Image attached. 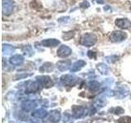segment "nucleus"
<instances>
[{
	"label": "nucleus",
	"instance_id": "obj_1",
	"mask_svg": "<svg viewBox=\"0 0 131 123\" xmlns=\"http://www.w3.org/2000/svg\"><path fill=\"white\" fill-rule=\"evenodd\" d=\"M97 38L95 35L93 34V33H87V34L82 35L80 40V44L84 45V46L91 47L97 43Z\"/></svg>",
	"mask_w": 131,
	"mask_h": 123
},
{
	"label": "nucleus",
	"instance_id": "obj_2",
	"mask_svg": "<svg viewBox=\"0 0 131 123\" xmlns=\"http://www.w3.org/2000/svg\"><path fill=\"white\" fill-rule=\"evenodd\" d=\"M89 113L88 108L83 106L75 105L72 107V116L75 118H81L87 116Z\"/></svg>",
	"mask_w": 131,
	"mask_h": 123
},
{
	"label": "nucleus",
	"instance_id": "obj_3",
	"mask_svg": "<svg viewBox=\"0 0 131 123\" xmlns=\"http://www.w3.org/2000/svg\"><path fill=\"white\" fill-rule=\"evenodd\" d=\"M3 13L4 16H9L12 13L14 3L12 0H3Z\"/></svg>",
	"mask_w": 131,
	"mask_h": 123
},
{
	"label": "nucleus",
	"instance_id": "obj_4",
	"mask_svg": "<svg viewBox=\"0 0 131 123\" xmlns=\"http://www.w3.org/2000/svg\"><path fill=\"white\" fill-rule=\"evenodd\" d=\"M60 80L61 83L67 86H74L78 82V78L73 75H64L61 77Z\"/></svg>",
	"mask_w": 131,
	"mask_h": 123
},
{
	"label": "nucleus",
	"instance_id": "obj_5",
	"mask_svg": "<svg viewBox=\"0 0 131 123\" xmlns=\"http://www.w3.org/2000/svg\"><path fill=\"white\" fill-rule=\"evenodd\" d=\"M41 86H42V85H41L38 80L30 82L26 88V94H31V93L38 92L41 89Z\"/></svg>",
	"mask_w": 131,
	"mask_h": 123
},
{
	"label": "nucleus",
	"instance_id": "obj_6",
	"mask_svg": "<svg viewBox=\"0 0 131 123\" xmlns=\"http://www.w3.org/2000/svg\"><path fill=\"white\" fill-rule=\"evenodd\" d=\"M126 38H127L126 33L122 31H114L112 33V35H111V40L115 43L121 42V41L125 40Z\"/></svg>",
	"mask_w": 131,
	"mask_h": 123
},
{
	"label": "nucleus",
	"instance_id": "obj_7",
	"mask_svg": "<svg viewBox=\"0 0 131 123\" xmlns=\"http://www.w3.org/2000/svg\"><path fill=\"white\" fill-rule=\"evenodd\" d=\"M37 80L45 88H50L53 85V81L50 77L48 76H41L36 77Z\"/></svg>",
	"mask_w": 131,
	"mask_h": 123
},
{
	"label": "nucleus",
	"instance_id": "obj_8",
	"mask_svg": "<svg viewBox=\"0 0 131 123\" xmlns=\"http://www.w3.org/2000/svg\"><path fill=\"white\" fill-rule=\"evenodd\" d=\"M37 107V102L35 101H33V100H26L24 101L20 108L21 109L24 111V112H30V111H33L34 109H35V108Z\"/></svg>",
	"mask_w": 131,
	"mask_h": 123
},
{
	"label": "nucleus",
	"instance_id": "obj_9",
	"mask_svg": "<svg viewBox=\"0 0 131 123\" xmlns=\"http://www.w3.org/2000/svg\"><path fill=\"white\" fill-rule=\"evenodd\" d=\"M71 48L67 45H61L57 50V55L60 57H67L71 54Z\"/></svg>",
	"mask_w": 131,
	"mask_h": 123
},
{
	"label": "nucleus",
	"instance_id": "obj_10",
	"mask_svg": "<svg viewBox=\"0 0 131 123\" xmlns=\"http://www.w3.org/2000/svg\"><path fill=\"white\" fill-rule=\"evenodd\" d=\"M116 26H118L121 29H129L131 27V22L127 18H123V19H116L115 22Z\"/></svg>",
	"mask_w": 131,
	"mask_h": 123
},
{
	"label": "nucleus",
	"instance_id": "obj_11",
	"mask_svg": "<svg viewBox=\"0 0 131 123\" xmlns=\"http://www.w3.org/2000/svg\"><path fill=\"white\" fill-rule=\"evenodd\" d=\"M48 121L52 123H57L61 119V113L58 110H53L51 111L48 115Z\"/></svg>",
	"mask_w": 131,
	"mask_h": 123
},
{
	"label": "nucleus",
	"instance_id": "obj_12",
	"mask_svg": "<svg viewBox=\"0 0 131 123\" xmlns=\"http://www.w3.org/2000/svg\"><path fill=\"white\" fill-rule=\"evenodd\" d=\"M24 57L20 54H16L10 57L9 63L13 66H20L24 63Z\"/></svg>",
	"mask_w": 131,
	"mask_h": 123
},
{
	"label": "nucleus",
	"instance_id": "obj_13",
	"mask_svg": "<svg viewBox=\"0 0 131 123\" xmlns=\"http://www.w3.org/2000/svg\"><path fill=\"white\" fill-rule=\"evenodd\" d=\"M41 44L44 47H56L60 44V41L56 39H48L42 40Z\"/></svg>",
	"mask_w": 131,
	"mask_h": 123
},
{
	"label": "nucleus",
	"instance_id": "obj_14",
	"mask_svg": "<svg viewBox=\"0 0 131 123\" xmlns=\"http://www.w3.org/2000/svg\"><path fill=\"white\" fill-rule=\"evenodd\" d=\"M48 115V112L43 108L37 109L33 111V112L31 113V116L35 118H43L45 117H47Z\"/></svg>",
	"mask_w": 131,
	"mask_h": 123
},
{
	"label": "nucleus",
	"instance_id": "obj_15",
	"mask_svg": "<svg viewBox=\"0 0 131 123\" xmlns=\"http://www.w3.org/2000/svg\"><path fill=\"white\" fill-rule=\"evenodd\" d=\"M86 63L84 60H78L75 63H74L71 67V72H75L81 70V68L84 67V66H85Z\"/></svg>",
	"mask_w": 131,
	"mask_h": 123
},
{
	"label": "nucleus",
	"instance_id": "obj_16",
	"mask_svg": "<svg viewBox=\"0 0 131 123\" xmlns=\"http://www.w3.org/2000/svg\"><path fill=\"white\" fill-rule=\"evenodd\" d=\"M3 55H10L12 53H13L15 52V48L13 46H12L10 44H3Z\"/></svg>",
	"mask_w": 131,
	"mask_h": 123
},
{
	"label": "nucleus",
	"instance_id": "obj_17",
	"mask_svg": "<svg viewBox=\"0 0 131 123\" xmlns=\"http://www.w3.org/2000/svg\"><path fill=\"white\" fill-rule=\"evenodd\" d=\"M117 94V96L119 98H124L126 97L129 94V89L126 86H121L117 89V92H115Z\"/></svg>",
	"mask_w": 131,
	"mask_h": 123
},
{
	"label": "nucleus",
	"instance_id": "obj_18",
	"mask_svg": "<svg viewBox=\"0 0 131 123\" xmlns=\"http://www.w3.org/2000/svg\"><path fill=\"white\" fill-rule=\"evenodd\" d=\"M57 68H58L61 71H65L69 69L70 67V61H61L57 64Z\"/></svg>",
	"mask_w": 131,
	"mask_h": 123
},
{
	"label": "nucleus",
	"instance_id": "obj_19",
	"mask_svg": "<svg viewBox=\"0 0 131 123\" xmlns=\"http://www.w3.org/2000/svg\"><path fill=\"white\" fill-rule=\"evenodd\" d=\"M100 87V84L98 83L97 81H95V80H92L89 82L88 84V88L90 91H96Z\"/></svg>",
	"mask_w": 131,
	"mask_h": 123
},
{
	"label": "nucleus",
	"instance_id": "obj_20",
	"mask_svg": "<svg viewBox=\"0 0 131 123\" xmlns=\"http://www.w3.org/2000/svg\"><path fill=\"white\" fill-rule=\"evenodd\" d=\"M52 64L50 63H44L42 67L39 68V71H42V72H50L52 71L53 69V67H52Z\"/></svg>",
	"mask_w": 131,
	"mask_h": 123
},
{
	"label": "nucleus",
	"instance_id": "obj_21",
	"mask_svg": "<svg viewBox=\"0 0 131 123\" xmlns=\"http://www.w3.org/2000/svg\"><path fill=\"white\" fill-rule=\"evenodd\" d=\"M106 104V100L104 99L103 98H98L94 102V104H93V107L94 108H96L97 109L98 108H101L102 107H104Z\"/></svg>",
	"mask_w": 131,
	"mask_h": 123
},
{
	"label": "nucleus",
	"instance_id": "obj_22",
	"mask_svg": "<svg viewBox=\"0 0 131 123\" xmlns=\"http://www.w3.org/2000/svg\"><path fill=\"white\" fill-rule=\"evenodd\" d=\"M97 68L99 71V72H101L102 74H107L108 73V67L105 63H99L97 65Z\"/></svg>",
	"mask_w": 131,
	"mask_h": 123
},
{
	"label": "nucleus",
	"instance_id": "obj_23",
	"mask_svg": "<svg viewBox=\"0 0 131 123\" xmlns=\"http://www.w3.org/2000/svg\"><path fill=\"white\" fill-rule=\"evenodd\" d=\"M22 51L24 53L25 55L26 56H32L34 54V52H33V48L30 45H26V46H24V48H22Z\"/></svg>",
	"mask_w": 131,
	"mask_h": 123
},
{
	"label": "nucleus",
	"instance_id": "obj_24",
	"mask_svg": "<svg viewBox=\"0 0 131 123\" xmlns=\"http://www.w3.org/2000/svg\"><path fill=\"white\" fill-rule=\"evenodd\" d=\"M110 111H112V112L116 115H121L122 113H124L125 112V110L122 108H121V107H116V108H112Z\"/></svg>",
	"mask_w": 131,
	"mask_h": 123
},
{
	"label": "nucleus",
	"instance_id": "obj_25",
	"mask_svg": "<svg viewBox=\"0 0 131 123\" xmlns=\"http://www.w3.org/2000/svg\"><path fill=\"white\" fill-rule=\"evenodd\" d=\"M118 123H131V117H121L117 121Z\"/></svg>",
	"mask_w": 131,
	"mask_h": 123
},
{
	"label": "nucleus",
	"instance_id": "obj_26",
	"mask_svg": "<svg viewBox=\"0 0 131 123\" xmlns=\"http://www.w3.org/2000/svg\"><path fill=\"white\" fill-rule=\"evenodd\" d=\"M106 60L108 61L110 63H113L115 61H116L118 60V57L117 56H109L106 57Z\"/></svg>",
	"mask_w": 131,
	"mask_h": 123
},
{
	"label": "nucleus",
	"instance_id": "obj_27",
	"mask_svg": "<svg viewBox=\"0 0 131 123\" xmlns=\"http://www.w3.org/2000/svg\"><path fill=\"white\" fill-rule=\"evenodd\" d=\"M31 74H17V75H16L15 77H14V80H18V79H22V78H26V77H28V76H30Z\"/></svg>",
	"mask_w": 131,
	"mask_h": 123
},
{
	"label": "nucleus",
	"instance_id": "obj_28",
	"mask_svg": "<svg viewBox=\"0 0 131 123\" xmlns=\"http://www.w3.org/2000/svg\"><path fill=\"white\" fill-rule=\"evenodd\" d=\"M73 35H74V32L73 31L67 32V33H66V34L63 35V39L65 40H69L71 38V37H73Z\"/></svg>",
	"mask_w": 131,
	"mask_h": 123
},
{
	"label": "nucleus",
	"instance_id": "obj_29",
	"mask_svg": "<svg viewBox=\"0 0 131 123\" xmlns=\"http://www.w3.org/2000/svg\"><path fill=\"white\" fill-rule=\"evenodd\" d=\"M89 6H90L89 3L88 1H86V0H85V1H84V2H82L80 3V7H82V8H88Z\"/></svg>",
	"mask_w": 131,
	"mask_h": 123
},
{
	"label": "nucleus",
	"instance_id": "obj_30",
	"mask_svg": "<svg viewBox=\"0 0 131 123\" xmlns=\"http://www.w3.org/2000/svg\"><path fill=\"white\" fill-rule=\"evenodd\" d=\"M88 56L90 57V58H94V57H96V53L94 52H92V51H89L88 52Z\"/></svg>",
	"mask_w": 131,
	"mask_h": 123
},
{
	"label": "nucleus",
	"instance_id": "obj_31",
	"mask_svg": "<svg viewBox=\"0 0 131 123\" xmlns=\"http://www.w3.org/2000/svg\"><path fill=\"white\" fill-rule=\"evenodd\" d=\"M96 2H97L98 4H102V3H104L103 0H96Z\"/></svg>",
	"mask_w": 131,
	"mask_h": 123
},
{
	"label": "nucleus",
	"instance_id": "obj_32",
	"mask_svg": "<svg viewBox=\"0 0 131 123\" xmlns=\"http://www.w3.org/2000/svg\"><path fill=\"white\" fill-rule=\"evenodd\" d=\"M130 9H131V7H130Z\"/></svg>",
	"mask_w": 131,
	"mask_h": 123
}]
</instances>
